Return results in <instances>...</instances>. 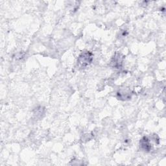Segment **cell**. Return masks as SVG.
Wrapping results in <instances>:
<instances>
[{
  "instance_id": "2",
  "label": "cell",
  "mask_w": 166,
  "mask_h": 166,
  "mask_svg": "<svg viewBox=\"0 0 166 166\" xmlns=\"http://www.w3.org/2000/svg\"><path fill=\"white\" fill-rule=\"evenodd\" d=\"M139 144H140L141 148L144 151H149L151 149V144L149 142V139L147 137H143L140 140Z\"/></svg>"
},
{
  "instance_id": "3",
  "label": "cell",
  "mask_w": 166,
  "mask_h": 166,
  "mask_svg": "<svg viewBox=\"0 0 166 166\" xmlns=\"http://www.w3.org/2000/svg\"><path fill=\"white\" fill-rule=\"evenodd\" d=\"M122 62H123V59L121 57L120 55H119L118 57H115L113 58V64H114V66L116 67H119L121 66L122 64Z\"/></svg>"
},
{
  "instance_id": "1",
  "label": "cell",
  "mask_w": 166,
  "mask_h": 166,
  "mask_svg": "<svg viewBox=\"0 0 166 166\" xmlns=\"http://www.w3.org/2000/svg\"><path fill=\"white\" fill-rule=\"evenodd\" d=\"M93 60V55L89 51L83 53L77 60V64L81 68H85L91 64Z\"/></svg>"
}]
</instances>
